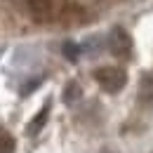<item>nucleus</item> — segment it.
<instances>
[{
  "instance_id": "obj_1",
  "label": "nucleus",
  "mask_w": 153,
  "mask_h": 153,
  "mask_svg": "<svg viewBox=\"0 0 153 153\" xmlns=\"http://www.w3.org/2000/svg\"><path fill=\"white\" fill-rule=\"evenodd\" d=\"M94 80L101 85V90L115 94V92H120V90L125 87L127 73H125L123 68H118V66H101V68L94 71Z\"/></svg>"
},
{
  "instance_id": "obj_2",
  "label": "nucleus",
  "mask_w": 153,
  "mask_h": 153,
  "mask_svg": "<svg viewBox=\"0 0 153 153\" xmlns=\"http://www.w3.org/2000/svg\"><path fill=\"white\" fill-rule=\"evenodd\" d=\"M108 45H111V52H113L115 57H130V52H132V38H130V33H127L125 28H120V26H115L113 31H111Z\"/></svg>"
},
{
  "instance_id": "obj_3",
  "label": "nucleus",
  "mask_w": 153,
  "mask_h": 153,
  "mask_svg": "<svg viewBox=\"0 0 153 153\" xmlns=\"http://www.w3.org/2000/svg\"><path fill=\"white\" fill-rule=\"evenodd\" d=\"M26 5L33 12L36 19H47L50 17V0H26Z\"/></svg>"
},
{
  "instance_id": "obj_4",
  "label": "nucleus",
  "mask_w": 153,
  "mask_h": 153,
  "mask_svg": "<svg viewBox=\"0 0 153 153\" xmlns=\"http://www.w3.org/2000/svg\"><path fill=\"white\" fill-rule=\"evenodd\" d=\"M47 115H50V104H45V106L38 111V115H36V118L31 120V125L26 127V132L28 134H38L40 130H42V125L47 123Z\"/></svg>"
},
{
  "instance_id": "obj_5",
  "label": "nucleus",
  "mask_w": 153,
  "mask_h": 153,
  "mask_svg": "<svg viewBox=\"0 0 153 153\" xmlns=\"http://www.w3.org/2000/svg\"><path fill=\"white\" fill-rule=\"evenodd\" d=\"M80 94H82V92H80V85H78V82H68V85L64 87V101H66V104H76L78 99H80Z\"/></svg>"
},
{
  "instance_id": "obj_6",
  "label": "nucleus",
  "mask_w": 153,
  "mask_h": 153,
  "mask_svg": "<svg viewBox=\"0 0 153 153\" xmlns=\"http://www.w3.org/2000/svg\"><path fill=\"white\" fill-rule=\"evenodd\" d=\"M0 153H14V139L2 134L0 137Z\"/></svg>"
},
{
  "instance_id": "obj_7",
  "label": "nucleus",
  "mask_w": 153,
  "mask_h": 153,
  "mask_svg": "<svg viewBox=\"0 0 153 153\" xmlns=\"http://www.w3.org/2000/svg\"><path fill=\"white\" fill-rule=\"evenodd\" d=\"M64 54L71 59V61H76L78 59V45L76 42H64Z\"/></svg>"
},
{
  "instance_id": "obj_8",
  "label": "nucleus",
  "mask_w": 153,
  "mask_h": 153,
  "mask_svg": "<svg viewBox=\"0 0 153 153\" xmlns=\"http://www.w3.org/2000/svg\"><path fill=\"white\" fill-rule=\"evenodd\" d=\"M104 153H111V151H104Z\"/></svg>"
}]
</instances>
